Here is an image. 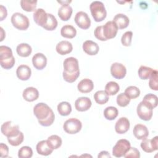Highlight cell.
Instances as JSON below:
<instances>
[{"label":"cell","mask_w":158,"mask_h":158,"mask_svg":"<svg viewBox=\"0 0 158 158\" xmlns=\"http://www.w3.org/2000/svg\"><path fill=\"white\" fill-rule=\"evenodd\" d=\"M33 113L37 118L38 123L42 126L49 127L54 121V114L46 103L40 102L36 104L33 108Z\"/></svg>","instance_id":"cell-1"},{"label":"cell","mask_w":158,"mask_h":158,"mask_svg":"<svg viewBox=\"0 0 158 158\" xmlns=\"http://www.w3.org/2000/svg\"><path fill=\"white\" fill-rule=\"evenodd\" d=\"M63 67L62 76L64 80L68 83H73L76 81L80 76L78 60L73 57H67L63 62Z\"/></svg>","instance_id":"cell-2"},{"label":"cell","mask_w":158,"mask_h":158,"mask_svg":"<svg viewBox=\"0 0 158 158\" xmlns=\"http://www.w3.org/2000/svg\"><path fill=\"white\" fill-rule=\"evenodd\" d=\"M15 58L13 56L10 48L6 46H0V64L5 69L12 68L15 64Z\"/></svg>","instance_id":"cell-3"},{"label":"cell","mask_w":158,"mask_h":158,"mask_svg":"<svg viewBox=\"0 0 158 158\" xmlns=\"http://www.w3.org/2000/svg\"><path fill=\"white\" fill-rule=\"evenodd\" d=\"M89 9L92 17L96 22H101L106 17L107 11L104 4L101 1L92 2L89 6Z\"/></svg>","instance_id":"cell-4"},{"label":"cell","mask_w":158,"mask_h":158,"mask_svg":"<svg viewBox=\"0 0 158 158\" xmlns=\"http://www.w3.org/2000/svg\"><path fill=\"white\" fill-rule=\"evenodd\" d=\"M11 23L13 26L20 30H25L29 27L30 22L28 17L20 12L13 14L11 17Z\"/></svg>","instance_id":"cell-5"},{"label":"cell","mask_w":158,"mask_h":158,"mask_svg":"<svg viewBox=\"0 0 158 158\" xmlns=\"http://www.w3.org/2000/svg\"><path fill=\"white\" fill-rule=\"evenodd\" d=\"M82 127V123L80 120L76 118H70L67 120L64 125V130L69 134L73 135L78 133Z\"/></svg>","instance_id":"cell-6"},{"label":"cell","mask_w":158,"mask_h":158,"mask_svg":"<svg viewBox=\"0 0 158 158\" xmlns=\"http://www.w3.org/2000/svg\"><path fill=\"white\" fill-rule=\"evenodd\" d=\"M131 145L129 141L125 139H119L113 147L112 154L116 157H121L130 148Z\"/></svg>","instance_id":"cell-7"},{"label":"cell","mask_w":158,"mask_h":158,"mask_svg":"<svg viewBox=\"0 0 158 158\" xmlns=\"http://www.w3.org/2000/svg\"><path fill=\"white\" fill-rule=\"evenodd\" d=\"M1 131L2 135L7 138L15 136L20 131L19 125L14 123L12 121H7L2 123L1 127Z\"/></svg>","instance_id":"cell-8"},{"label":"cell","mask_w":158,"mask_h":158,"mask_svg":"<svg viewBox=\"0 0 158 158\" xmlns=\"http://www.w3.org/2000/svg\"><path fill=\"white\" fill-rule=\"evenodd\" d=\"M75 22L79 28L83 30L89 28L91 25V20L88 15L83 11H80L76 14Z\"/></svg>","instance_id":"cell-9"},{"label":"cell","mask_w":158,"mask_h":158,"mask_svg":"<svg viewBox=\"0 0 158 158\" xmlns=\"http://www.w3.org/2000/svg\"><path fill=\"white\" fill-rule=\"evenodd\" d=\"M141 149L146 152H152L158 149V136H156L152 139H144L141 143Z\"/></svg>","instance_id":"cell-10"},{"label":"cell","mask_w":158,"mask_h":158,"mask_svg":"<svg viewBox=\"0 0 158 158\" xmlns=\"http://www.w3.org/2000/svg\"><path fill=\"white\" fill-rule=\"evenodd\" d=\"M103 33L105 38L110 40L116 36L118 31V27L113 21H108L102 26Z\"/></svg>","instance_id":"cell-11"},{"label":"cell","mask_w":158,"mask_h":158,"mask_svg":"<svg viewBox=\"0 0 158 158\" xmlns=\"http://www.w3.org/2000/svg\"><path fill=\"white\" fill-rule=\"evenodd\" d=\"M110 73L116 79H122L126 75L127 69L123 64L118 62H114L110 67Z\"/></svg>","instance_id":"cell-12"},{"label":"cell","mask_w":158,"mask_h":158,"mask_svg":"<svg viewBox=\"0 0 158 158\" xmlns=\"http://www.w3.org/2000/svg\"><path fill=\"white\" fill-rule=\"evenodd\" d=\"M136 112L138 117L143 120L149 121L152 116V109L146 106L142 102H140L136 109Z\"/></svg>","instance_id":"cell-13"},{"label":"cell","mask_w":158,"mask_h":158,"mask_svg":"<svg viewBox=\"0 0 158 158\" xmlns=\"http://www.w3.org/2000/svg\"><path fill=\"white\" fill-rule=\"evenodd\" d=\"M33 19L38 25L44 28L48 19V13H46L44 9L39 8L34 12Z\"/></svg>","instance_id":"cell-14"},{"label":"cell","mask_w":158,"mask_h":158,"mask_svg":"<svg viewBox=\"0 0 158 158\" xmlns=\"http://www.w3.org/2000/svg\"><path fill=\"white\" fill-rule=\"evenodd\" d=\"M32 64L36 69L43 70L46 66L47 58L42 53H36L32 57Z\"/></svg>","instance_id":"cell-15"},{"label":"cell","mask_w":158,"mask_h":158,"mask_svg":"<svg viewBox=\"0 0 158 158\" xmlns=\"http://www.w3.org/2000/svg\"><path fill=\"white\" fill-rule=\"evenodd\" d=\"M91 101L88 97L78 98L75 102V109L80 112L88 110L91 106Z\"/></svg>","instance_id":"cell-16"},{"label":"cell","mask_w":158,"mask_h":158,"mask_svg":"<svg viewBox=\"0 0 158 158\" xmlns=\"http://www.w3.org/2000/svg\"><path fill=\"white\" fill-rule=\"evenodd\" d=\"M129 120L126 117H120L115 123V130L118 134L125 133L130 128Z\"/></svg>","instance_id":"cell-17"},{"label":"cell","mask_w":158,"mask_h":158,"mask_svg":"<svg viewBox=\"0 0 158 158\" xmlns=\"http://www.w3.org/2000/svg\"><path fill=\"white\" fill-rule=\"evenodd\" d=\"M83 49L87 54L94 56L99 52V47L96 43L91 40H86L83 44Z\"/></svg>","instance_id":"cell-18"},{"label":"cell","mask_w":158,"mask_h":158,"mask_svg":"<svg viewBox=\"0 0 158 158\" xmlns=\"http://www.w3.org/2000/svg\"><path fill=\"white\" fill-rule=\"evenodd\" d=\"M22 96L25 101L28 102H33L38 98L39 92L38 89L34 87H27L23 90Z\"/></svg>","instance_id":"cell-19"},{"label":"cell","mask_w":158,"mask_h":158,"mask_svg":"<svg viewBox=\"0 0 158 158\" xmlns=\"http://www.w3.org/2000/svg\"><path fill=\"white\" fill-rule=\"evenodd\" d=\"M133 133L138 139H146L149 135V131L146 126L143 124H137L134 127Z\"/></svg>","instance_id":"cell-20"},{"label":"cell","mask_w":158,"mask_h":158,"mask_svg":"<svg viewBox=\"0 0 158 158\" xmlns=\"http://www.w3.org/2000/svg\"><path fill=\"white\" fill-rule=\"evenodd\" d=\"M73 46L70 42L68 41H61L57 43L56 47V50L60 55H65L70 53L72 51Z\"/></svg>","instance_id":"cell-21"},{"label":"cell","mask_w":158,"mask_h":158,"mask_svg":"<svg viewBox=\"0 0 158 158\" xmlns=\"http://www.w3.org/2000/svg\"><path fill=\"white\" fill-rule=\"evenodd\" d=\"M16 74L17 77L23 81L28 80L31 74V69L27 65H19L16 70Z\"/></svg>","instance_id":"cell-22"},{"label":"cell","mask_w":158,"mask_h":158,"mask_svg":"<svg viewBox=\"0 0 158 158\" xmlns=\"http://www.w3.org/2000/svg\"><path fill=\"white\" fill-rule=\"evenodd\" d=\"M72 12V8L69 4H62L58 10V15L62 21H67L71 17Z\"/></svg>","instance_id":"cell-23"},{"label":"cell","mask_w":158,"mask_h":158,"mask_svg":"<svg viewBox=\"0 0 158 158\" xmlns=\"http://www.w3.org/2000/svg\"><path fill=\"white\" fill-rule=\"evenodd\" d=\"M78 90L82 93H88L94 88V84L92 80L85 78L81 80L77 85Z\"/></svg>","instance_id":"cell-24"},{"label":"cell","mask_w":158,"mask_h":158,"mask_svg":"<svg viewBox=\"0 0 158 158\" xmlns=\"http://www.w3.org/2000/svg\"><path fill=\"white\" fill-rule=\"evenodd\" d=\"M112 21L116 24L118 29H124L127 28L130 22L129 18L123 14H117L115 15Z\"/></svg>","instance_id":"cell-25"},{"label":"cell","mask_w":158,"mask_h":158,"mask_svg":"<svg viewBox=\"0 0 158 158\" xmlns=\"http://www.w3.org/2000/svg\"><path fill=\"white\" fill-rule=\"evenodd\" d=\"M36 148L38 154L45 156L50 155L53 151V149L49 146L47 140H42L38 142Z\"/></svg>","instance_id":"cell-26"},{"label":"cell","mask_w":158,"mask_h":158,"mask_svg":"<svg viewBox=\"0 0 158 158\" xmlns=\"http://www.w3.org/2000/svg\"><path fill=\"white\" fill-rule=\"evenodd\" d=\"M141 102L148 107L153 109L157 106V97L154 94L149 93L144 96Z\"/></svg>","instance_id":"cell-27"},{"label":"cell","mask_w":158,"mask_h":158,"mask_svg":"<svg viewBox=\"0 0 158 158\" xmlns=\"http://www.w3.org/2000/svg\"><path fill=\"white\" fill-rule=\"evenodd\" d=\"M60 35L64 38L72 39L76 36L77 30L72 25H65L60 29Z\"/></svg>","instance_id":"cell-28"},{"label":"cell","mask_w":158,"mask_h":158,"mask_svg":"<svg viewBox=\"0 0 158 158\" xmlns=\"http://www.w3.org/2000/svg\"><path fill=\"white\" fill-rule=\"evenodd\" d=\"M16 51L19 56L23 57H27L31 54L32 48L27 43H20L17 46Z\"/></svg>","instance_id":"cell-29"},{"label":"cell","mask_w":158,"mask_h":158,"mask_svg":"<svg viewBox=\"0 0 158 158\" xmlns=\"http://www.w3.org/2000/svg\"><path fill=\"white\" fill-rule=\"evenodd\" d=\"M57 111L62 116L69 115L72 112V106L67 101L60 102L57 105Z\"/></svg>","instance_id":"cell-30"},{"label":"cell","mask_w":158,"mask_h":158,"mask_svg":"<svg viewBox=\"0 0 158 158\" xmlns=\"http://www.w3.org/2000/svg\"><path fill=\"white\" fill-rule=\"evenodd\" d=\"M94 99L96 103L102 105L106 104L109 101V96L105 91L99 90L94 93Z\"/></svg>","instance_id":"cell-31"},{"label":"cell","mask_w":158,"mask_h":158,"mask_svg":"<svg viewBox=\"0 0 158 158\" xmlns=\"http://www.w3.org/2000/svg\"><path fill=\"white\" fill-rule=\"evenodd\" d=\"M47 142L49 146L54 150L59 148L62 145V139L60 136L56 135H53L48 137Z\"/></svg>","instance_id":"cell-32"},{"label":"cell","mask_w":158,"mask_h":158,"mask_svg":"<svg viewBox=\"0 0 158 158\" xmlns=\"http://www.w3.org/2000/svg\"><path fill=\"white\" fill-rule=\"evenodd\" d=\"M120 90L118 84L115 81L108 82L105 86V91L109 96H114Z\"/></svg>","instance_id":"cell-33"},{"label":"cell","mask_w":158,"mask_h":158,"mask_svg":"<svg viewBox=\"0 0 158 158\" xmlns=\"http://www.w3.org/2000/svg\"><path fill=\"white\" fill-rule=\"evenodd\" d=\"M118 114V109L113 106L107 107L104 110V116L107 120H114L117 117Z\"/></svg>","instance_id":"cell-34"},{"label":"cell","mask_w":158,"mask_h":158,"mask_svg":"<svg viewBox=\"0 0 158 158\" xmlns=\"http://www.w3.org/2000/svg\"><path fill=\"white\" fill-rule=\"evenodd\" d=\"M37 1H27L22 0L20 1V6L22 9L27 12H33L36 9Z\"/></svg>","instance_id":"cell-35"},{"label":"cell","mask_w":158,"mask_h":158,"mask_svg":"<svg viewBox=\"0 0 158 158\" xmlns=\"http://www.w3.org/2000/svg\"><path fill=\"white\" fill-rule=\"evenodd\" d=\"M124 93L130 99H135L139 96L140 90L135 86H130L125 89Z\"/></svg>","instance_id":"cell-36"},{"label":"cell","mask_w":158,"mask_h":158,"mask_svg":"<svg viewBox=\"0 0 158 158\" xmlns=\"http://www.w3.org/2000/svg\"><path fill=\"white\" fill-rule=\"evenodd\" d=\"M153 71L154 69L150 67L141 65L138 69V76L141 80H148Z\"/></svg>","instance_id":"cell-37"},{"label":"cell","mask_w":158,"mask_h":158,"mask_svg":"<svg viewBox=\"0 0 158 158\" xmlns=\"http://www.w3.org/2000/svg\"><path fill=\"white\" fill-rule=\"evenodd\" d=\"M57 27V20L56 18L52 14L48 13V19L46 25L43 28L48 31H52L55 30Z\"/></svg>","instance_id":"cell-38"},{"label":"cell","mask_w":158,"mask_h":158,"mask_svg":"<svg viewBox=\"0 0 158 158\" xmlns=\"http://www.w3.org/2000/svg\"><path fill=\"white\" fill-rule=\"evenodd\" d=\"M24 139V135L22 131H20L19 133L13 137L7 138V141L12 146H17L20 145Z\"/></svg>","instance_id":"cell-39"},{"label":"cell","mask_w":158,"mask_h":158,"mask_svg":"<svg viewBox=\"0 0 158 158\" xmlns=\"http://www.w3.org/2000/svg\"><path fill=\"white\" fill-rule=\"evenodd\" d=\"M149 88L154 91H157L158 85H157V78H158V72L157 70H154L150 77L149 78Z\"/></svg>","instance_id":"cell-40"},{"label":"cell","mask_w":158,"mask_h":158,"mask_svg":"<svg viewBox=\"0 0 158 158\" xmlns=\"http://www.w3.org/2000/svg\"><path fill=\"white\" fill-rule=\"evenodd\" d=\"M32 156L33 151L29 146H23L19 150L18 157L20 158H30Z\"/></svg>","instance_id":"cell-41"},{"label":"cell","mask_w":158,"mask_h":158,"mask_svg":"<svg viewBox=\"0 0 158 158\" xmlns=\"http://www.w3.org/2000/svg\"><path fill=\"white\" fill-rule=\"evenodd\" d=\"M117 103L120 107H126L130 102V99L125 93H120L117 96Z\"/></svg>","instance_id":"cell-42"},{"label":"cell","mask_w":158,"mask_h":158,"mask_svg":"<svg viewBox=\"0 0 158 158\" xmlns=\"http://www.w3.org/2000/svg\"><path fill=\"white\" fill-rule=\"evenodd\" d=\"M133 33L131 31H127L123 33L121 38V43L125 46H130L131 43Z\"/></svg>","instance_id":"cell-43"},{"label":"cell","mask_w":158,"mask_h":158,"mask_svg":"<svg viewBox=\"0 0 158 158\" xmlns=\"http://www.w3.org/2000/svg\"><path fill=\"white\" fill-rule=\"evenodd\" d=\"M123 156L125 158H139L140 157V152L136 148L130 147V148Z\"/></svg>","instance_id":"cell-44"},{"label":"cell","mask_w":158,"mask_h":158,"mask_svg":"<svg viewBox=\"0 0 158 158\" xmlns=\"http://www.w3.org/2000/svg\"><path fill=\"white\" fill-rule=\"evenodd\" d=\"M94 36L95 37L98 39L100 41H106L107 40L105 38L104 36V33H103V28L102 26H98L95 30H94Z\"/></svg>","instance_id":"cell-45"},{"label":"cell","mask_w":158,"mask_h":158,"mask_svg":"<svg viewBox=\"0 0 158 158\" xmlns=\"http://www.w3.org/2000/svg\"><path fill=\"white\" fill-rule=\"evenodd\" d=\"M0 153L1 157H7L9 155V148L8 146L2 143L0 144Z\"/></svg>","instance_id":"cell-46"},{"label":"cell","mask_w":158,"mask_h":158,"mask_svg":"<svg viewBox=\"0 0 158 158\" xmlns=\"http://www.w3.org/2000/svg\"><path fill=\"white\" fill-rule=\"evenodd\" d=\"M7 15V12L6 8L2 5H0V20L2 21L4 19H6Z\"/></svg>","instance_id":"cell-47"},{"label":"cell","mask_w":158,"mask_h":158,"mask_svg":"<svg viewBox=\"0 0 158 158\" xmlns=\"http://www.w3.org/2000/svg\"><path fill=\"white\" fill-rule=\"evenodd\" d=\"M98 157L99 158H103V157H108V158H110L111 156L109 154V153L106 151H102L101 152H100V153L98 154Z\"/></svg>","instance_id":"cell-48"},{"label":"cell","mask_w":158,"mask_h":158,"mask_svg":"<svg viewBox=\"0 0 158 158\" xmlns=\"http://www.w3.org/2000/svg\"><path fill=\"white\" fill-rule=\"evenodd\" d=\"M1 40H0V41H2L5 36V32L3 30V28L2 27H1Z\"/></svg>","instance_id":"cell-49"}]
</instances>
